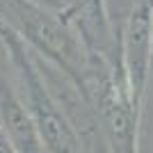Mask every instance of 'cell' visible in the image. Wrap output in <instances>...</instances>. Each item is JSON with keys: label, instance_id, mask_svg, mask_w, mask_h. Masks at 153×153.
<instances>
[{"label": "cell", "instance_id": "8992f818", "mask_svg": "<svg viewBox=\"0 0 153 153\" xmlns=\"http://www.w3.org/2000/svg\"><path fill=\"white\" fill-rule=\"evenodd\" d=\"M151 44H153V19H151Z\"/></svg>", "mask_w": 153, "mask_h": 153}, {"label": "cell", "instance_id": "7a4b0ae2", "mask_svg": "<svg viewBox=\"0 0 153 153\" xmlns=\"http://www.w3.org/2000/svg\"><path fill=\"white\" fill-rule=\"evenodd\" d=\"M153 0H135L121 23V64L126 71L128 91L133 105L144 114L149 85L153 76V44H151Z\"/></svg>", "mask_w": 153, "mask_h": 153}, {"label": "cell", "instance_id": "3957f363", "mask_svg": "<svg viewBox=\"0 0 153 153\" xmlns=\"http://www.w3.org/2000/svg\"><path fill=\"white\" fill-rule=\"evenodd\" d=\"M0 128L16 153H48L27 108L21 101L16 80L0 66Z\"/></svg>", "mask_w": 153, "mask_h": 153}, {"label": "cell", "instance_id": "277c9868", "mask_svg": "<svg viewBox=\"0 0 153 153\" xmlns=\"http://www.w3.org/2000/svg\"><path fill=\"white\" fill-rule=\"evenodd\" d=\"M37 2L53 9V12H57V14H64V12H69L71 7H76L80 0H37Z\"/></svg>", "mask_w": 153, "mask_h": 153}, {"label": "cell", "instance_id": "6da1fadb", "mask_svg": "<svg viewBox=\"0 0 153 153\" xmlns=\"http://www.w3.org/2000/svg\"><path fill=\"white\" fill-rule=\"evenodd\" d=\"M0 44L7 53V59L12 62L16 89H19L21 101L27 108L32 121H34L39 135H41L46 151L48 153H82L76 130L71 128L66 114L62 112L57 101L48 91L44 78L39 73L37 64H34L30 48L2 21H0Z\"/></svg>", "mask_w": 153, "mask_h": 153}, {"label": "cell", "instance_id": "5b68a950", "mask_svg": "<svg viewBox=\"0 0 153 153\" xmlns=\"http://www.w3.org/2000/svg\"><path fill=\"white\" fill-rule=\"evenodd\" d=\"M0 153H16V151L12 149V144H9V140L5 137L2 128H0Z\"/></svg>", "mask_w": 153, "mask_h": 153}]
</instances>
